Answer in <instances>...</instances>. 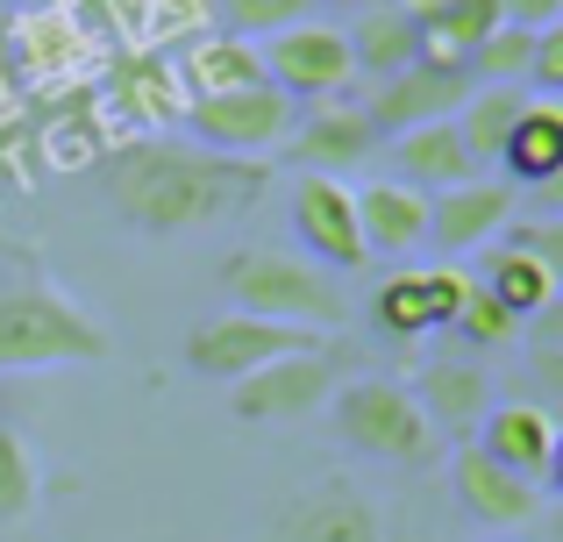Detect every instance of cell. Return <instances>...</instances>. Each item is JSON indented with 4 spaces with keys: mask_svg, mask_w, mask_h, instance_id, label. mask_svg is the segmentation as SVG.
Here are the masks:
<instances>
[{
    "mask_svg": "<svg viewBox=\"0 0 563 542\" xmlns=\"http://www.w3.org/2000/svg\"><path fill=\"white\" fill-rule=\"evenodd\" d=\"M257 193H264V165H250V157H214V151H200V143L151 136V143H129V151L108 157V208L151 243L229 222V214H243Z\"/></svg>",
    "mask_w": 563,
    "mask_h": 542,
    "instance_id": "1",
    "label": "cell"
},
{
    "mask_svg": "<svg viewBox=\"0 0 563 542\" xmlns=\"http://www.w3.org/2000/svg\"><path fill=\"white\" fill-rule=\"evenodd\" d=\"M114 329L93 321L57 286H0V378L57 372V364H108Z\"/></svg>",
    "mask_w": 563,
    "mask_h": 542,
    "instance_id": "2",
    "label": "cell"
},
{
    "mask_svg": "<svg viewBox=\"0 0 563 542\" xmlns=\"http://www.w3.org/2000/svg\"><path fill=\"white\" fill-rule=\"evenodd\" d=\"M264 542H421L407 529V507H393L350 472L300 478L272 500L264 515Z\"/></svg>",
    "mask_w": 563,
    "mask_h": 542,
    "instance_id": "3",
    "label": "cell"
},
{
    "mask_svg": "<svg viewBox=\"0 0 563 542\" xmlns=\"http://www.w3.org/2000/svg\"><path fill=\"white\" fill-rule=\"evenodd\" d=\"M221 286H229L235 314H257V321H286V329H343L350 321V300L343 286H335L321 265H307V257H286V251H264V243H250V251H235L229 265H221Z\"/></svg>",
    "mask_w": 563,
    "mask_h": 542,
    "instance_id": "4",
    "label": "cell"
},
{
    "mask_svg": "<svg viewBox=\"0 0 563 542\" xmlns=\"http://www.w3.org/2000/svg\"><path fill=\"white\" fill-rule=\"evenodd\" d=\"M335 443L378 464H407V472L442 457V435L428 429L413 392L393 386V378H343L335 386Z\"/></svg>",
    "mask_w": 563,
    "mask_h": 542,
    "instance_id": "5",
    "label": "cell"
},
{
    "mask_svg": "<svg viewBox=\"0 0 563 542\" xmlns=\"http://www.w3.org/2000/svg\"><path fill=\"white\" fill-rule=\"evenodd\" d=\"M179 122L192 129V143L214 157H250L257 165L264 151L292 136V100L278 86H243V93H214V100H186Z\"/></svg>",
    "mask_w": 563,
    "mask_h": 542,
    "instance_id": "6",
    "label": "cell"
},
{
    "mask_svg": "<svg viewBox=\"0 0 563 542\" xmlns=\"http://www.w3.org/2000/svg\"><path fill=\"white\" fill-rule=\"evenodd\" d=\"M335 386H343V350L314 343V350H292V357L250 372L243 386H229V414L235 421H300L321 400H335Z\"/></svg>",
    "mask_w": 563,
    "mask_h": 542,
    "instance_id": "7",
    "label": "cell"
},
{
    "mask_svg": "<svg viewBox=\"0 0 563 542\" xmlns=\"http://www.w3.org/2000/svg\"><path fill=\"white\" fill-rule=\"evenodd\" d=\"M321 335L307 329H286V321H257V314H221V321H200V329L186 335V364L200 378H214V386H243L250 372H264V364L292 357V350H314Z\"/></svg>",
    "mask_w": 563,
    "mask_h": 542,
    "instance_id": "8",
    "label": "cell"
},
{
    "mask_svg": "<svg viewBox=\"0 0 563 542\" xmlns=\"http://www.w3.org/2000/svg\"><path fill=\"white\" fill-rule=\"evenodd\" d=\"M257 57H264V86H278L286 100H343V86L357 79L343 29H329V22L286 29V36H272Z\"/></svg>",
    "mask_w": 563,
    "mask_h": 542,
    "instance_id": "9",
    "label": "cell"
},
{
    "mask_svg": "<svg viewBox=\"0 0 563 542\" xmlns=\"http://www.w3.org/2000/svg\"><path fill=\"white\" fill-rule=\"evenodd\" d=\"M464 292H471V278L456 272V265L393 272L378 286V300H372V321H378L385 343H421V335H435V329H450V321H456Z\"/></svg>",
    "mask_w": 563,
    "mask_h": 542,
    "instance_id": "10",
    "label": "cell"
},
{
    "mask_svg": "<svg viewBox=\"0 0 563 542\" xmlns=\"http://www.w3.org/2000/svg\"><path fill=\"white\" fill-rule=\"evenodd\" d=\"M292 236H300L307 265H321L329 278L372 265L364 236H357V200H350L343 179H300L292 186Z\"/></svg>",
    "mask_w": 563,
    "mask_h": 542,
    "instance_id": "11",
    "label": "cell"
},
{
    "mask_svg": "<svg viewBox=\"0 0 563 542\" xmlns=\"http://www.w3.org/2000/svg\"><path fill=\"white\" fill-rule=\"evenodd\" d=\"M464 93H471V71H450V65H407V71H393V79L378 86L364 114H372L378 143H393V136H407V129L456 122Z\"/></svg>",
    "mask_w": 563,
    "mask_h": 542,
    "instance_id": "12",
    "label": "cell"
},
{
    "mask_svg": "<svg viewBox=\"0 0 563 542\" xmlns=\"http://www.w3.org/2000/svg\"><path fill=\"white\" fill-rule=\"evenodd\" d=\"M378 151V129L364 108L350 100H321L314 114H292V136H286V157L300 165V179H329V172H350Z\"/></svg>",
    "mask_w": 563,
    "mask_h": 542,
    "instance_id": "13",
    "label": "cell"
},
{
    "mask_svg": "<svg viewBox=\"0 0 563 542\" xmlns=\"http://www.w3.org/2000/svg\"><path fill=\"white\" fill-rule=\"evenodd\" d=\"M514 186L507 179H471V186H450V193L428 200V251L442 257H471L514 222Z\"/></svg>",
    "mask_w": 563,
    "mask_h": 542,
    "instance_id": "14",
    "label": "cell"
},
{
    "mask_svg": "<svg viewBox=\"0 0 563 542\" xmlns=\"http://www.w3.org/2000/svg\"><path fill=\"white\" fill-rule=\"evenodd\" d=\"M478 450L499 464V472L528 478V486H550L556 478V421H550V407H536V400L493 407V414L478 421Z\"/></svg>",
    "mask_w": 563,
    "mask_h": 542,
    "instance_id": "15",
    "label": "cell"
},
{
    "mask_svg": "<svg viewBox=\"0 0 563 542\" xmlns=\"http://www.w3.org/2000/svg\"><path fill=\"white\" fill-rule=\"evenodd\" d=\"M450 486H456V507H464L471 521H485V529H521V521H536V515H542V486H528V478L499 472V464L485 457L478 443L456 450Z\"/></svg>",
    "mask_w": 563,
    "mask_h": 542,
    "instance_id": "16",
    "label": "cell"
},
{
    "mask_svg": "<svg viewBox=\"0 0 563 542\" xmlns=\"http://www.w3.org/2000/svg\"><path fill=\"white\" fill-rule=\"evenodd\" d=\"M357 200V236H364V257H413L428 243V193H413V186L399 179H372Z\"/></svg>",
    "mask_w": 563,
    "mask_h": 542,
    "instance_id": "17",
    "label": "cell"
},
{
    "mask_svg": "<svg viewBox=\"0 0 563 542\" xmlns=\"http://www.w3.org/2000/svg\"><path fill=\"white\" fill-rule=\"evenodd\" d=\"M556 278H563V272H556V257H550V251H528V243H514V236H507L493 257H485V278H478V286L493 292V300L528 329L536 314H550V307H556Z\"/></svg>",
    "mask_w": 563,
    "mask_h": 542,
    "instance_id": "18",
    "label": "cell"
},
{
    "mask_svg": "<svg viewBox=\"0 0 563 542\" xmlns=\"http://www.w3.org/2000/svg\"><path fill=\"white\" fill-rule=\"evenodd\" d=\"M393 172L399 186H413V193H450V186H471L485 179L478 165H471V151L456 143L450 122H428V129H407V136H393Z\"/></svg>",
    "mask_w": 563,
    "mask_h": 542,
    "instance_id": "19",
    "label": "cell"
},
{
    "mask_svg": "<svg viewBox=\"0 0 563 542\" xmlns=\"http://www.w3.org/2000/svg\"><path fill=\"white\" fill-rule=\"evenodd\" d=\"M413 407L428 414L435 435H471L485 414H493V386H485L478 364H428L421 386H407Z\"/></svg>",
    "mask_w": 563,
    "mask_h": 542,
    "instance_id": "20",
    "label": "cell"
},
{
    "mask_svg": "<svg viewBox=\"0 0 563 542\" xmlns=\"http://www.w3.org/2000/svg\"><path fill=\"white\" fill-rule=\"evenodd\" d=\"M350 65L364 71V79H393V71L421 65V29H413V14L385 8V0H372V8H357V29H350Z\"/></svg>",
    "mask_w": 563,
    "mask_h": 542,
    "instance_id": "21",
    "label": "cell"
},
{
    "mask_svg": "<svg viewBox=\"0 0 563 542\" xmlns=\"http://www.w3.org/2000/svg\"><path fill=\"white\" fill-rule=\"evenodd\" d=\"M413 29H421V65L464 71L471 51L499 29V0H435L428 14H413Z\"/></svg>",
    "mask_w": 563,
    "mask_h": 542,
    "instance_id": "22",
    "label": "cell"
},
{
    "mask_svg": "<svg viewBox=\"0 0 563 542\" xmlns=\"http://www.w3.org/2000/svg\"><path fill=\"white\" fill-rule=\"evenodd\" d=\"M499 165H507L514 193H521V186H542V193H550L556 172H563V108L528 100L521 122H514V136H507V151H499Z\"/></svg>",
    "mask_w": 563,
    "mask_h": 542,
    "instance_id": "23",
    "label": "cell"
},
{
    "mask_svg": "<svg viewBox=\"0 0 563 542\" xmlns=\"http://www.w3.org/2000/svg\"><path fill=\"white\" fill-rule=\"evenodd\" d=\"M521 86H471L464 93V108H456V143L471 151V165H499V151H507V136H514V122H521Z\"/></svg>",
    "mask_w": 563,
    "mask_h": 542,
    "instance_id": "24",
    "label": "cell"
},
{
    "mask_svg": "<svg viewBox=\"0 0 563 542\" xmlns=\"http://www.w3.org/2000/svg\"><path fill=\"white\" fill-rule=\"evenodd\" d=\"M186 100H214V93H243V86H264V57L257 43H235V36H207L186 51Z\"/></svg>",
    "mask_w": 563,
    "mask_h": 542,
    "instance_id": "25",
    "label": "cell"
},
{
    "mask_svg": "<svg viewBox=\"0 0 563 542\" xmlns=\"http://www.w3.org/2000/svg\"><path fill=\"white\" fill-rule=\"evenodd\" d=\"M108 93L122 100L129 114H143V122H172V114L186 108L179 86H172V71H165V57H143V51L108 71Z\"/></svg>",
    "mask_w": 563,
    "mask_h": 542,
    "instance_id": "26",
    "label": "cell"
},
{
    "mask_svg": "<svg viewBox=\"0 0 563 542\" xmlns=\"http://www.w3.org/2000/svg\"><path fill=\"white\" fill-rule=\"evenodd\" d=\"M307 8H314V0H214L221 36H235V43H272V36H286V29L307 22Z\"/></svg>",
    "mask_w": 563,
    "mask_h": 542,
    "instance_id": "27",
    "label": "cell"
},
{
    "mask_svg": "<svg viewBox=\"0 0 563 542\" xmlns=\"http://www.w3.org/2000/svg\"><path fill=\"white\" fill-rule=\"evenodd\" d=\"M36 457H29L22 429H8L0 421V521H29L36 515Z\"/></svg>",
    "mask_w": 563,
    "mask_h": 542,
    "instance_id": "28",
    "label": "cell"
},
{
    "mask_svg": "<svg viewBox=\"0 0 563 542\" xmlns=\"http://www.w3.org/2000/svg\"><path fill=\"white\" fill-rule=\"evenodd\" d=\"M528 57H536V36H528V29H507L499 22L493 36L478 43V51H471V79H485V86H521L528 79Z\"/></svg>",
    "mask_w": 563,
    "mask_h": 542,
    "instance_id": "29",
    "label": "cell"
},
{
    "mask_svg": "<svg viewBox=\"0 0 563 542\" xmlns=\"http://www.w3.org/2000/svg\"><path fill=\"white\" fill-rule=\"evenodd\" d=\"M450 329L464 335V343H485V350H493V343H514V335H521V321H514L507 307H499L493 292H485L478 278H471V292H464V307H456Z\"/></svg>",
    "mask_w": 563,
    "mask_h": 542,
    "instance_id": "30",
    "label": "cell"
},
{
    "mask_svg": "<svg viewBox=\"0 0 563 542\" xmlns=\"http://www.w3.org/2000/svg\"><path fill=\"white\" fill-rule=\"evenodd\" d=\"M521 86H536V100H563V29H542L536 36V57H528V79Z\"/></svg>",
    "mask_w": 563,
    "mask_h": 542,
    "instance_id": "31",
    "label": "cell"
},
{
    "mask_svg": "<svg viewBox=\"0 0 563 542\" xmlns=\"http://www.w3.org/2000/svg\"><path fill=\"white\" fill-rule=\"evenodd\" d=\"M499 22L542 36V29H563V0H499Z\"/></svg>",
    "mask_w": 563,
    "mask_h": 542,
    "instance_id": "32",
    "label": "cell"
},
{
    "mask_svg": "<svg viewBox=\"0 0 563 542\" xmlns=\"http://www.w3.org/2000/svg\"><path fill=\"white\" fill-rule=\"evenodd\" d=\"M385 8H399V14H428L435 0H385Z\"/></svg>",
    "mask_w": 563,
    "mask_h": 542,
    "instance_id": "33",
    "label": "cell"
},
{
    "mask_svg": "<svg viewBox=\"0 0 563 542\" xmlns=\"http://www.w3.org/2000/svg\"><path fill=\"white\" fill-rule=\"evenodd\" d=\"M314 8H372V0H314Z\"/></svg>",
    "mask_w": 563,
    "mask_h": 542,
    "instance_id": "34",
    "label": "cell"
},
{
    "mask_svg": "<svg viewBox=\"0 0 563 542\" xmlns=\"http://www.w3.org/2000/svg\"><path fill=\"white\" fill-rule=\"evenodd\" d=\"M29 8H57V0H29Z\"/></svg>",
    "mask_w": 563,
    "mask_h": 542,
    "instance_id": "35",
    "label": "cell"
},
{
    "mask_svg": "<svg viewBox=\"0 0 563 542\" xmlns=\"http://www.w3.org/2000/svg\"><path fill=\"white\" fill-rule=\"evenodd\" d=\"M493 542H507V535H493Z\"/></svg>",
    "mask_w": 563,
    "mask_h": 542,
    "instance_id": "36",
    "label": "cell"
}]
</instances>
